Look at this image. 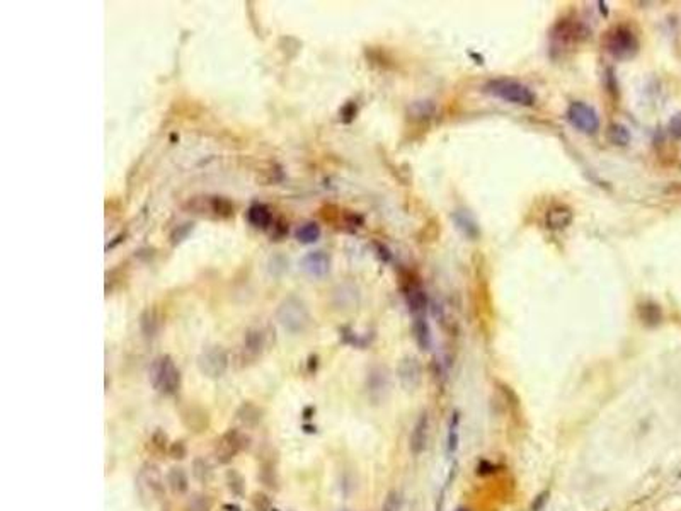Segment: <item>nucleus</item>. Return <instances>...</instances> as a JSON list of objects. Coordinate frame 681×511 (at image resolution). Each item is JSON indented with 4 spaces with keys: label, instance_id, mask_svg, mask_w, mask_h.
Wrapping results in <instances>:
<instances>
[{
    "label": "nucleus",
    "instance_id": "1",
    "mask_svg": "<svg viewBox=\"0 0 681 511\" xmlns=\"http://www.w3.org/2000/svg\"><path fill=\"white\" fill-rule=\"evenodd\" d=\"M603 48L615 60H632L639 53L641 41L628 24H615L603 35Z\"/></svg>",
    "mask_w": 681,
    "mask_h": 511
},
{
    "label": "nucleus",
    "instance_id": "2",
    "mask_svg": "<svg viewBox=\"0 0 681 511\" xmlns=\"http://www.w3.org/2000/svg\"><path fill=\"white\" fill-rule=\"evenodd\" d=\"M485 92L498 97L504 103L516 104V106L530 108L537 103V96L532 89L523 82L514 78H494L485 85Z\"/></svg>",
    "mask_w": 681,
    "mask_h": 511
},
{
    "label": "nucleus",
    "instance_id": "3",
    "mask_svg": "<svg viewBox=\"0 0 681 511\" xmlns=\"http://www.w3.org/2000/svg\"><path fill=\"white\" fill-rule=\"evenodd\" d=\"M276 319L285 330L292 334H300L310 324V314L305 303L296 296H288L280 303L276 310Z\"/></svg>",
    "mask_w": 681,
    "mask_h": 511
},
{
    "label": "nucleus",
    "instance_id": "4",
    "mask_svg": "<svg viewBox=\"0 0 681 511\" xmlns=\"http://www.w3.org/2000/svg\"><path fill=\"white\" fill-rule=\"evenodd\" d=\"M589 35L591 31L578 19H560L552 28L550 37L557 48H573L588 40Z\"/></svg>",
    "mask_w": 681,
    "mask_h": 511
},
{
    "label": "nucleus",
    "instance_id": "5",
    "mask_svg": "<svg viewBox=\"0 0 681 511\" xmlns=\"http://www.w3.org/2000/svg\"><path fill=\"white\" fill-rule=\"evenodd\" d=\"M566 116L571 126L581 131V133L594 135L600 130V115H598V111L593 106L582 103V101L571 103V106L567 108Z\"/></svg>",
    "mask_w": 681,
    "mask_h": 511
},
{
    "label": "nucleus",
    "instance_id": "6",
    "mask_svg": "<svg viewBox=\"0 0 681 511\" xmlns=\"http://www.w3.org/2000/svg\"><path fill=\"white\" fill-rule=\"evenodd\" d=\"M153 385L164 394H174L179 389L180 375L171 356H162L155 362L152 371Z\"/></svg>",
    "mask_w": 681,
    "mask_h": 511
},
{
    "label": "nucleus",
    "instance_id": "7",
    "mask_svg": "<svg viewBox=\"0 0 681 511\" xmlns=\"http://www.w3.org/2000/svg\"><path fill=\"white\" fill-rule=\"evenodd\" d=\"M228 356L221 346H212L198 356V368L208 378H220L227 371Z\"/></svg>",
    "mask_w": 681,
    "mask_h": 511
},
{
    "label": "nucleus",
    "instance_id": "8",
    "mask_svg": "<svg viewBox=\"0 0 681 511\" xmlns=\"http://www.w3.org/2000/svg\"><path fill=\"white\" fill-rule=\"evenodd\" d=\"M240 449H242V435L239 431L230 430L225 435H221L220 439L217 442L215 455L220 464H227V462H230L239 453Z\"/></svg>",
    "mask_w": 681,
    "mask_h": 511
},
{
    "label": "nucleus",
    "instance_id": "9",
    "mask_svg": "<svg viewBox=\"0 0 681 511\" xmlns=\"http://www.w3.org/2000/svg\"><path fill=\"white\" fill-rule=\"evenodd\" d=\"M300 268L303 269L308 276L322 278L329 273L330 269V255L323 251H314V253L305 254L300 261Z\"/></svg>",
    "mask_w": 681,
    "mask_h": 511
},
{
    "label": "nucleus",
    "instance_id": "10",
    "mask_svg": "<svg viewBox=\"0 0 681 511\" xmlns=\"http://www.w3.org/2000/svg\"><path fill=\"white\" fill-rule=\"evenodd\" d=\"M428 433H430V416L423 412L414 424L411 438H409V449L414 455H421L424 452L428 445Z\"/></svg>",
    "mask_w": 681,
    "mask_h": 511
},
{
    "label": "nucleus",
    "instance_id": "11",
    "mask_svg": "<svg viewBox=\"0 0 681 511\" xmlns=\"http://www.w3.org/2000/svg\"><path fill=\"white\" fill-rule=\"evenodd\" d=\"M398 377L407 390H414L421 382V365L416 358L402 360L398 365Z\"/></svg>",
    "mask_w": 681,
    "mask_h": 511
},
{
    "label": "nucleus",
    "instance_id": "12",
    "mask_svg": "<svg viewBox=\"0 0 681 511\" xmlns=\"http://www.w3.org/2000/svg\"><path fill=\"white\" fill-rule=\"evenodd\" d=\"M247 220H249L252 227L266 231V228H269L271 221H273V215H271V210L264 203H254L247 210Z\"/></svg>",
    "mask_w": 681,
    "mask_h": 511
},
{
    "label": "nucleus",
    "instance_id": "13",
    "mask_svg": "<svg viewBox=\"0 0 681 511\" xmlns=\"http://www.w3.org/2000/svg\"><path fill=\"white\" fill-rule=\"evenodd\" d=\"M573 212H571L567 206H555V208L548 210L547 213V227L552 228V231H562V228H567L571 224H573Z\"/></svg>",
    "mask_w": 681,
    "mask_h": 511
},
{
    "label": "nucleus",
    "instance_id": "14",
    "mask_svg": "<svg viewBox=\"0 0 681 511\" xmlns=\"http://www.w3.org/2000/svg\"><path fill=\"white\" fill-rule=\"evenodd\" d=\"M412 333L414 337H416V343L419 344L421 349H430L431 348V330L428 322L424 321V317H416L414 319L412 324Z\"/></svg>",
    "mask_w": 681,
    "mask_h": 511
},
{
    "label": "nucleus",
    "instance_id": "15",
    "mask_svg": "<svg viewBox=\"0 0 681 511\" xmlns=\"http://www.w3.org/2000/svg\"><path fill=\"white\" fill-rule=\"evenodd\" d=\"M262 348H264V334L259 329L247 330L246 337H244V349L252 356L261 355Z\"/></svg>",
    "mask_w": 681,
    "mask_h": 511
},
{
    "label": "nucleus",
    "instance_id": "16",
    "mask_svg": "<svg viewBox=\"0 0 681 511\" xmlns=\"http://www.w3.org/2000/svg\"><path fill=\"white\" fill-rule=\"evenodd\" d=\"M607 138L612 145L616 146H627L630 144V131H628L627 126L620 125V123H613V125L608 126L607 130Z\"/></svg>",
    "mask_w": 681,
    "mask_h": 511
},
{
    "label": "nucleus",
    "instance_id": "17",
    "mask_svg": "<svg viewBox=\"0 0 681 511\" xmlns=\"http://www.w3.org/2000/svg\"><path fill=\"white\" fill-rule=\"evenodd\" d=\"M295 237L302 244H314L321 239V227L315 221H305L296 228Z\"/></svg>",
    "mask_w": 681,
    "mask_h": 511
},
{
    "label": "nucleus",
    "instance_id": "18",
    "mask_svg": "<svg viewBox=\"0 0 681 511\" xmlns=\"http://www.w3.org/2000/svg\"><path fill=\"white\" fill-rule=\"evenodd\" d=\"M458 428H460V416H458V412H453L448 424V443H446L448 453H455L458 449V442H460V430Z\"/></svg>",
    "mask_w": 681,
    "mask_h": 511
},
{
    "label": "nucleus",
    "instance_id": "19",
    "mask_svg": "<svg viewBox=\"0 0 681 511\" xmlns=\"http://www.w3.org/2000/svg\"><path fill=\"white\" fill-rule=\"evenodd\" d=\"M453 219H455V221H457V227L460 228V231H464V234L466 235V237H476V235L479 234V228H477L476 221L470 219L469 215H465V213L457 212L453 215Z\"/></svg>",
    "mask_w": 681,
    "mask_h": 511
},
{
    "label": "nucleus",
    "instance_id": "20",
    "mask_svg": "<svg viewBox=\"0 0 681 511\" xmlns=\"http://www.w3.org/2000/svg\"><path fill=\"white\" fill-rule=\"evenodd\" d=\"M169 484H171L172 491H176V493H184L187 489L186 472L178 467L171 469V472H169Z\"/></svg>",
    "mask_w": 681,
    "mask_h": 511
},
{
    "label": "nucleus",
    "instance_id": "21",
    "mask_svg": "<svg viewBox=\"0 0 681 511\" xmlns=\"http://www.w3.org/2000/svg\"><path fill=\"white\" fill-rule=\"evenodd\" d=\"M237 416H239V419L244 421L246 424H255L259 423V419H261V411H259L255 405H252L251 402H246V404L239 409Z\"/></svg>",
    "mask_w": 681,
    "mask_h": 511
},
{
    "label": "nucleus",
    "instance_id": "22",
    "mask_svg": "<svg viewBox=\"0 0 681 511\" xmlns=\"http://www.w3.org/2000/svg\"><path fill=\"white\" fill-rule=\"evenodd\" d=\"M210 206H212V212L215 215L220 217H230L233 213V205L228 200L221 196H213L212 201H210Z\"/></svg>",
    "mask_w": 681,
    "mask_h": 511
},
{
    "label": "nucleus",
    "instance_id": "23",
    "mask_svg": "<svg viewBox=\"0 0 681 511\" xmlns=\"http://www.w3.org/2000/svg\"><path fill=\"white\" fill-rule=\"evenodd\" d=\"M186 511H212V501L205 494H194L186 503Z\"/></svg>",
    "mask_w": 681,
    "mask_h": 511
},
{
    "label": "nucleus",
    "instance_id": "24",
    "mask_svg": "<svg viewBox=\"0 0 681 511\" xmlns=\"http://www.w3.org/2000/svg\"><path fill=\"white\" fill-rule=\"evenodd\" d=\"M401 506H402V496L398 494L397 491H392V493H389V496H387L385 501H383L382 511H398L401 510Z\"/></svg>",
    "mask_w": 681,
    "mask_h": 511
},
{
    "label": "nucleus",
    "instance_id": "25",
    "mask_svg": "<svg viewBox=\"0 0 681 511\" xmlns=\"http://www.w3.org/2000/svg\"><path fill=\"white\" fill-rule=\"evenodd\" d=\"M668 131L673 138L680 140L681 138V112H678V115H675L671 119H669Z\"/></svg>",
    "mask_w": 681,
    "mask_h": 511
},
{
    "label": "nucleus",
    "instance_id": "26",
    "mask_svg": "<svg viewBox=\"0 0 681 511\" xmlns=\"http://www.w3.org/2000/svg\"><path fill=\"white\" fill-rule=\"evenodd\" d=\"M355 115H356V106L353 103H348L346 104L344 108H342V111H341V119L344 123H349L351 122L353 118H355Z\"/></svg>",
    "mask_w": 681,
    "mask_h": 511
},
{
    "label": "nucleus",
    "instance_id": "27",
    "mask_svg": "<svg viewBox=\"0 0 681 511\" xmlns=\"http://www.w3.org/2000/svg\"><path fill=\"white\" fill-rule=\"evenodd\" d=\"M548 496H550V493L548 491H545V493H540L535 498V501H533V505H532V511H541L544 510V506L547 505V501H548Z\"/></svg>",
    "mask_w": 681,
    "mask_h": 511
},
{
    "label": "nucleus",
    "instance_id": "28",
    "mask_svg": "<svg viewBox=\"0 0 681 511\" xmlns=\"http://www.w3.org/2000/svg\"><path fill=\"white\" fill-rule=\"evenodd\" d=\"M171 455L172 458H184V455H186V449H184L183 442H176L174 445H172Z\"/></svg>",
    "mask_w": 681,
    "mask_h": 511
},
{
    "label": "nucleus",
    "instance_id": "29",
    "mask_svg": "<svg viewBox=\"0 0 681 511\" xmlns=\"http://www.w3.org/2000/svg\"><path fill=\"white\" fill-rule=\"evenodd\" d=\"M455 511H470V510L465 508V506H460V508H457Z\"/></svg>",
    "mask_w": 681,
    "mask_h": 511
}]
</instances>
